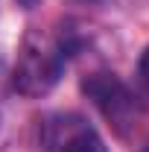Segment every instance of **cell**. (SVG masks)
Here are the masks:
<instances>
[{"label":"cell","instance_id":"8992f818","mask_svg":"<svg viewBox=\"0 0 149 152\" xmlns=\"http://www.w3.org/2000/svg\"><path fill=\"white\" fill-rule=\"evenodd\" d=\"M146 152H149V146H146Z\"/></svg>","mask_w":149,"mask_h":152},{"label":"cell","instance_id":"7a4b0ae2","mask_svg":"<svg viewBox=\"0 0 149 152\" xmlns=\"http://www.w3.org/2000/svg\"><path fill=\"white\" fill-rule=\"evenodd\" d=\"M44 152H108L99 132L79 114H53L41 123Z\"/></svg>","mask_w":149,"mask_h":152},{"label":"cell","instance_id":"277c9868","mask_svg":"<svg viewBox=\"0 0 149 152\" xmlns=\"http://www.w3.org/2000/svg\"><path fill=\"white\" fill-rule=\"evenodd\" d=\"M137 70H140V79H143V85L149 88V47L143 50V56H140V64H137Z\"/></svg>","mask_w":149,"mask_h":152},{"label":"cell","instance_id":"3957f363","mask_svg":"<svg viewBox=\"0 0 149 152\" xmlns=\"http://www.w3.org/2000/svg\"><path fill=\"white\" fill-rule=\"evenodd\" d=\"M82 91L88 94V99H93V105L102 111V117L117 132H126V126L134 117V96L117 76L105 70L91 73L82 79Z\"/></svg>","mask_w":149,"mask_h":152},{"label":"cell","instance_id":"6da1fadb","mask_svg":"<svg viewBox=\"0 0 149 152\" xmlns=\"http://www.w3.org/2000/svg\"><path fill=\"white\" fill-rule=\"evenodd\" d=\"M61 67H64V53L58 41L44 35L41 29H32L23 35V44L18 50L12 85L23 96H47L61 79Z\"/></svg>","mask_w":149,"mask_h":152},{"label":"cell","instance_id":"5b68a950","mask_svg":"<svg viewBox=\"0 0 149 152\" xmlns=\"http://www.w3.org/2000/svg\"><path fill=\"white\" fill-rule=\"evenodd\" d=\"M23 9H32V6H38V0H18Z\"/></svg>","mask_w":149,"mask_h":152}]
</instances>
